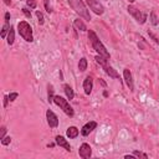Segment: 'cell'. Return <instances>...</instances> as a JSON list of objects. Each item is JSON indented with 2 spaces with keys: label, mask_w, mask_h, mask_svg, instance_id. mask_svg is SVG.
<instances>
[{
  "label": "cell",
  "mask_w": 159,
  "mask_h": 159,
  "mask_svg": "<svg viewBox=\"0 0 159 159\" xmlns=\"http://www.w3.org/2000/svg\"><path fill=\"white\" fill-rule=\"evenodd\" d=\"M88 39H89V41H91V43H92L93 48L96 50V52H97L99 56L104 57L106 60H109V53H108V51L106 50V47L103 46V43L98 40L97 35H96L92 30H89V31H88Z\"/></svg>",
  "instance_id": "1"
},
{
  "label": "cell",
  "mask_w": 159,
  "mask_h": 159,
  "mask_svg": "<svg viewBox=\"0 0 159 159\" xmlns=\"http://www.w3.org/2000/svg\"><path fill=\"white\" fill-rule=\"evenodd\" d=\"M68 1V4H70V6L80 15V16H82L84 20H91V15H89V12H88V10H87V7H86V5L83 4V1L82 0H67Z\"/></svg>",
  "instance_id": "2"
},
{
  "label": "cell",
  "mask_w": 159,
  "mask_h": 159,
  "mask_svg": "<svg viewBox=\"0 0 159 159\" xmlns=\"http://www.w3.org/2000/svg\"><path fill=\"white\" fill-rule=\"evenodd\" d=\"M17 31H19L20 36H21L25 41L31 42V41L34 40V37H32V29H31V26H30L26 21H20V22H19V25H17Z\"/></svg>",
  "instance_id": "3"
},
{
  "label": "cell",
  "mask_w": 159,
  "mask_h": 159,
  "mask_svg": "<svg viewBox=\"0 0 159 159\" xmlns=\"http://www.w3.org/2000/svg\"><path fill=\"white\" fill-rule=\"evenodd\" d=\"M53 102L68 116V117H73V109H72V107L70 106V103L67 102V99H65L63 97H61V96H55L53 97Z\"/></svg>",
  "instance_id": "4"
},
{
  "label": "cell",
  "mask_w": 159,
  "mask_h": 159,
  "mask_svg": "<svg viewBox=\"0 0 159 159\" xmlns=\"http://www.w3.org/2000/svg\"><path fill=\"white\" fill-rule=\"evenodd\" d=\"M128 12L139 22V24H144L145 22V20H147V15L144 14V12H142L140 10H138L137 7H134V6H132V5H129L128 6Z\"/></svg>",
  "instance_id": "5"
},
{
  "label": "cell",
  "mask_w": 159,
  "mask_h": 159,
  "mask_svg": "<svg viewBox=\"0 0 159 159\" xmlns=\"http://www.w3.org/2000/svg\"><path fill=\"white\" fill-rule=\"evenodd\" d=\"M87 4L93 10V12H96L97 15H102L103 14V6L99 2V0H87Z\"/></svg>",
  "instance_id": "6"
},
{
  "label": "cell",
  "mask_w": 159,
  "mask_h": 159,
  "mask_svg": "<svg viewBox=\"0 0 159 159\" xmlns=\"http://www.w3.org/2000/svg\"><path fill=\"white\" fill-rule=\"evenodd\" d=\"M78 154H80V157H81V158H83V159H88V158L92 155V149H91L89 144L83 143V144L80 147Z\"/></svg>",
  "instance_id": "7"
},
{
  "label": "cell",
  "mask_w": 159,
  "mask_h": 159,
  "mask_svg": "<svg viewBox=\"0 0 159 159\" xmlns=\"http://www.w3.org/2000/svg\"><path fill=\"white\" fill-rule=\"evenodd\" d=\"M46 118H47V123H48V125L51 128H56L58 125V118H57V116L52 111L48 109L46 112Z\"/></svg>",
  "instance_id": "8"
},
{
  "label": "cell",
  "mask_w": 159,
  "mask_h": 159,
  "mask_svg": "<svg viewBox=\"0 0 159 159\" xmlns=\"http://www.w3.org/2000/svg\"><path fill=\"white\" fill-rule=\"evenodd\" d=\"M96 127H97V123H96V122H93V120H92V122H88V123H86V124L82 127V129H81V134L86 137V135H88Z\"/></svg>",
  "instance_id": "9"
},
{
  "label": "cell",
  "mask_w": 159,
  "mask_h": 159,
  "mask_svg": "<svg viewBox=\"0 0 159 159\" xmlns=\"http://www.w3.org/2000/svg\"><path fill=\"white\" fill-rule=\"evenodd\" d=\"M123 76H124V80H125V83H127L128 88H129L130 91H133V89H134V84H133V78H132L130 71H129L128 68H125V70L123 71Z\"/></svg>",
  "instance_id": "10"
},
{
  "label": "cell",
  "mask_w": 159,
  "mask_h": 159,
  "mask_svg": "<svg viewBox=\"0 0 159 159\" xmlns=\"http://www.w3.org/2000/svg\"><path fill=\"white\" fill-rule=\"evenodd\" d=\"M92 87H93V80L92 77H86V80L83 81V89H84V93L86 94H91L92 92Z\"/></svg>",
  "instance_id": "11"
},
{
  "label": "cell",
  "mask_w": 159,
  "mask_h": 159,
  "mask_svg": "<svg viewBox=\"0 0 159 159\" xmlns=\"http://www.w3.org/2000/svg\"><path fill=\"white\" fill-rule=\"evenodd\" d=\"M103 67V70H104V72L109 76V77H112V78H119V73L113 68V67H111V66H108L107 63L104 65V66H102Z\"/></svg>",
  "instance_id": "12"
},
{
  "label": "cell",
  "mask_w": 159,
  "mask_h": 159,
  "mask_svg": "<svg viewBox=\"0 0 159 159\" xmlns=\"http://www.w3.org/2000/svg\"><path fill=\"white\" fill-rule=\"evenodd\" d=\"M56 143L60 145V147H62V148H65L67 152H71V145H70V143L63 138V137H61V135H57L56 137Z\"/></svg>",
  "instance_id": "13"
},
{
  "label": "cell",
  "mask_w": 159,
  "mask_h": 159,
  "mask_svg": "<svg viewBox=\"0 0 159 159\" xmlns=\"http://www.w3.org/2000/svg\"><path fill=\"white\" fill-rule=\"evenodd\" d=\"M66 134H67L68 138H76L78 135V129L76 127H68Z\"/></svg>",
  "instance_id": "14"
},
{
  "label": "cell",
  "mask_w": 159,
  "mask_h": 159,
  "mask_svg": "<svg viewBox=\"0 0 159 159\" xmlns=\"http://www.w3.org/2000/svg\"><path fill=\"white\" fill-rule=\"evenodd\" d=\"M73 25H75V27H76L77 30H81V31H86V30H87L86 25H84L83 21L80 20V19H76V20L73 21Z\"/></svg>",
  "instance_id": "15"
},
{
  "label": "cell",
  "mask_w": 159,
  "mask_h": 159,
  "mask_svg": "<svg viewBox=\"0 0 159 159\" xmlns=\"http://www.w3.org/2000/svg\"><path fill=\"white\" fill-rule=\"evenodd\" d=\"M65 93H66V96H67V98L68 99H72L73 97H75V93H73V89L68 86V84H65Z\"/></svg>",
  "instance_id": "16"
},
{
  "label": "cell",
  "mask_w": 159,
  "mask_h": 159,
  "mask_svg": "<svg viewBox=\"0 0 159 159\" xmlns=\"http://www.w3.org/2000/svg\"><path fill=\"white\" fill-rule=\"evenodd\" d=\"M14 41H15V32H14V29L11 27L10 31H9V34H7V43L9 45H12Z\"/></svg>",
  "instance_id": "17"
},
{
  "label": "cell",
  "mask_w": 159,
  "mask_h": 159,
  "mask_svg": "<svg viewBox=\"0 0 159 159\" xmlns=\"http://www.w3.org/2000/svg\"><path fill=\"white\" fill-rule=\"evenodd\" d=\"M78 68H80V71H86L87 70V60L84 58V57H82L81 60H80V62H78Z\"/></svg>",
  "instance_id": "18"
},
{
  "label": "cell",
  "mask_w": 159,
  "mask_h": 159,
  "mask_svg": "<svg viewBox=\"0 0 159 159\" xmlns=\"http://www.w3.org/2000/svg\"><path fill=\"white\" fill-rule=\"evenodd\" d=\"M150 20H152V24L153 25H158V17L155 15V11H152L150 14Z\"/></svg>",
  "instance_id": "19"
},
{
  "label": "cell",
  "mask_w": 159,
  "mask_h": 159,
  "mask_svg": "<svg viewBox=\"0 0 159 159\" xmlns=\"http://www.w3.org/2000/svg\"><path fill=\"white\" fill-rule=\"evenodd\" d=\"M48 102H53V88L52 86H48Z\"/></svg>",
  "instance_id": "20"
},
{
  "label": "cell",
  "mask_w": 159,
  "mask_h": 159,
  "mask_svg": "<svg viewBox=\"0 0 159 159\" xmlns=\"http://www.w3.org/2000/svg\"><path fill=\"white\" fill-rule=\"evenodd\" d=\"M133 155H134L135 158H144V159H147V158H148V157H147V154L140 153V152H133Z\"/></svg>",
  "instance_id": "21"
},
{
  "label": "cell",
  "mask_w": 159,
  "mask_h": 159,
  "mask_svg": "<svg viewBox=\"0 0 159 159\" xmlns=\"http://www.w3.org/2000/svg\"><path fill=\"white\" fill-rule=\"evenodd\" d=\"M36 16H37V19H39V24L42 25V24H43V15H42L40 11H36Z\"/></svg>",
  "instance_id": "22"
},
{
  "label": "cell",
  "mask_w": 159,
  "mask_h": 159,
  "mask_svg": "<svg viewBox=\"0 0 159 159\" xmlns=\"http://www.w3.org/2000/svg\"><path fill=\"white\" fill-rule=\"evenodd\" d=\"M17 96H19V94H17L16 92H12V93H10V94H9V101H10V102L15 101V99L17 98Z\"/></svg>",
  "instance_id": "23"
},
{
  "label": "cell",
  "mask_w": 159,
  "mask_h": 159,
  "mask_svg": "<svg viewBox=\"0 0 159 159\" xmlns=\"http://www.w3.org/2000/svg\"><path fill=\"white\" fill-rule=\"evenodd\" d=\"M10 142H11V138H10V137H4V138L1 139V143H2V145H7Z\"/></svg>",
  "instance_id": "24"
},
{
  "label": "cell",
  "mask_w": 159,
  "mask_h": 159,
  "mask_svg": "<svg viewBox=\"0 0 159 159\" xmlns=\"http://www.w3.org/2000/svg\"><path fill=\"white\" fill-rule=\"evenodd\" d=\"M26 2H27V6H30V7H32V9L36 7V2H35V0H27Z\"/></svg>",
  "instance_id": "25"
},
{
  "label": "cell",
  "mask_w": 159,
  "mask_h": 159,
  "mask_svg": "<svg viewBox=\"0 0 159 159\" xmlns=\"http://www.w3.org/2000/svg\"><path fill=\"white\" fill-rule=\"evenodd\" d=\"M22 12H24V14L26 15V17H29V19H31V12H30V11H29V10H27L26 7H24V9H22Z\"/></svg>",
  "instance_id": "26"
},
{
  "label": "cell",
  "mask_w": 159,
  "mask_h": 159,
  "mask_svg": "<svg viewBox=\"0 0 159 159\" xmlns=\"http://www.w3.org/2000/svg\"><path fill=\"white\" fill-rule=\"evenodd\" d=\"M45 6H46V11L47 12H51L52 10H51V6L48 5V0H45Z\"/></svg>",
  "instance_id": "27"
},
{
  "label": "cell",
  "mask_w": 159,
  "mask_h": 159,
  "mask_svg": "<svg viewBox=\"0 0 159 159\" xmlns=\"http://www.w3.org/2000/svg\"><path fill=\"white\" fill-rule=\"evenodd\" d=\"M5 133H6V128L5 127H1V134H0V139H2L5 137Z\"/></svg>",
  "instance_id": "28"
},
{
  "label": "cell",
  "mask_w": 159,
  "mask_h": 159,
  "mask_svg": "<svg viewBox=\"0 0 159 159\" xmlns=\"http://www.w3.org/2000/svg\"><path fill=\"white\" fill-rule=\"evenodd\" d=\"M149 36H150V37H152V39H153V40H154L157 43H159V39H158V37H155V36H154L152 32H149Z\"/></svg>",
  "instance_id": "29"
},
{
  "label": "cell",
  "mask_w": 159,
  "mask_h": 159,
  "mask_svg": "<svg viewBox=\"0 0 159 159\" xmlns=\"http://www.w3.org/2000/svg\"><path fill=\"white\" fill-rule=\"evenodd\" d=\"M7 101H9V96H5V97H4V107L7 106Z\"/></svg>",
  "instance_id": "30"
},
{
  "label": "cell",
  "mask_w": 159,
  "mask_h": 159,
  "mask_svg": "<svg viewBox=\"0 0 159 159\" xmlns=\"http://www.w3.org/2000/svg\"><path fill=\"white\" fill-rule=\"evenodd\" d=\"M5 4H6V5H10L11 2H10V0H5Z\"/></svg>",
  "instance_id": "31"
},
{
  "label": "cell",
  "mask_w": 159,
  "mask_h": 159,
  "mask_svg": "<svg viewBox=\"0 0 159 159\" xmlns=\"http://www.w3.org/2000/svg\"><path fill=\"white\" fill-rule=\"evenodd\" d=\"M128 1H129V2H133V1H134V0H128Z\"/></svg>",
  "instance_id": "32"
}]
</instances>
